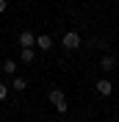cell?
<instances>
[{"instance_id": "cell-1", "label": "cell", "mask_w": 119, "mask_h": 122, "mask_svg": "<svg viewBox=\"0 0 119 122\" xmlns=\"http://www.w3.org/2000/svg\"><path fill=\"white\" fill-rule=\"evenodd\" d=\"M61 45H64V50H78V47H80V36H78L75 30H69V33H64Z\"/></svg>"}, {"instance_id": "cell-2", "label": "cell", "mask_w": 119, "mask_h": 122, "mask_svg": "<svg viewBox=\"0 0 119 122\" xmlns=\"http://www.w3.org/2000/svg\"><path fill=\"white\" fill-rule=\"evenodd\" d=\"M33 45H36V36L30 30H22L20 33V47H33Z\"/></svg>"}, {"instance_id": "cell-3", "label": "cell", "mask_w": 119, "mask_h": 122, "mask_svg": "<svg viewBox=\"0 0 119 122\" xmlns=\"http://www.w3.org/2000/svg\"><path fill=\"white\" fill-rule=\"evenodd\" d=\"M111 81H108V78H103V81H97V92H100V94H103V97H108V94H111Z\"/></svg>"}, {"instance_id": "cell-4", "label": "cell", "mask_w": 119, "mask_h": 122, "mask_svg": "<svg viewBox=\"0 0 119 122\" xmlns=\"http://www.w3.org/2000/svg\"><path fill=\"white\" fill-rule=\"evenodd\" d=\"M36 47H42V50H50V47H53V39L42 33V36H36Z\"/></svg>"}, {"instance_id": "cell-5", "label": "cell", "mask_w": 119, "mask_h": 122, "mask_svg": "<svg viewBox=\"0 0 119 122\" xmlns=\"http://www.w3.org/2000/svg\"><path fill=\"white\" fill-rule=\"evenodd\" d=\"M114 64H116L114 56H103V61H100V67H103V69H114Z\"/></svg>"}, {"instance_id": "cell-6", "label": "cell", "mask_w": 119, "mask_h": 122, "mask_svg": "<svg viewBox=\"0 0 119 122\" xmlns=\"http://www.w3.org/2000/svg\"><path fill=\"white\" fill-rule=\"evenodd\" d=\"M61 100H67V97H64V92H61V89H53V92H50V103H61Z\"/></svg>"}, {"instance_id": "cell-7", "label": "cell", "mask_w": 119, "mask_h": 122, "mask_svg": "<svg viewBox=\"0 0 119 122\" xmlns=\"http://www.w3.org/2000/svg\"><path fill=\"white\" fill-rule=\"evenodd\" d=\"M33 58H36V53H33L30 47H22V61H25V64H30Z\"/></svg>"}, {"instance_id": "cell-8", "label": "cell", "mask_w": 119, "mask_h": 122, "mask_svg": "<svg viewBox=\"0 0 119 122\" xmlns=\"http://www.w3.org/2000/svg\"><path fill=\"white\" fill-rule=\"evenodd\" d=\"M11 86H14L17 92H22L25 86H28V81H25V78H14V83H11Z\"/></svg>"}, {"instance_id": "cell-9", "label": "cell", "mask_w": 119, "mask_h": 122, "mask_svg": "<svg viewBox=\"0 0 119 122\" xmlns=\"http://www.w3.org/2000/svg\"><path fill=\"white\" fill-rule=\"evenodd\" d=\"M3 72L14 75V72H17V64H14V61H6V64H3Z\"/></svg>"}, {"instance_id": "cell-10", "label": "cell", "mask_w": 119, "mask_h": 122, "mask_svg": "<svg viewBox=\"0 0 119 122\" xmlns=\"http://www.w3.org/2000/svg\"><path fill=\"white\" fill-rule=\"evenodd\" d=\"M6 97H8V86L0 83V100H6Z\"/></svg>"}, {"instance_id": "cell-11", "label": "cell", "mask_w": 119, "mask_h": 122, "mask_svg": "<svg viewBox=\"0 0 119 122\" xmlns=\"http://www.w3.org/2000/svg\"><path fill=\"white\" fill-rule=\"evenodd\" d=\"M55 108H58L61 114H67V100H61V103H55Z\"/></svg>"}, {"instance_id": "cell-12", "label": "cell", "mask_w": 119, "mask_h": 122, "mask_svg": "<svg viewBox=\"0 0 119 122\" xmlns=\"http://www.w3.org/2000/svg\"><path fill=\"white\" fill-rule=\"evenodd\" d=\"M6 8H8V3H6V0H0V14H3Z\"/></svg>"}]
</instances>
